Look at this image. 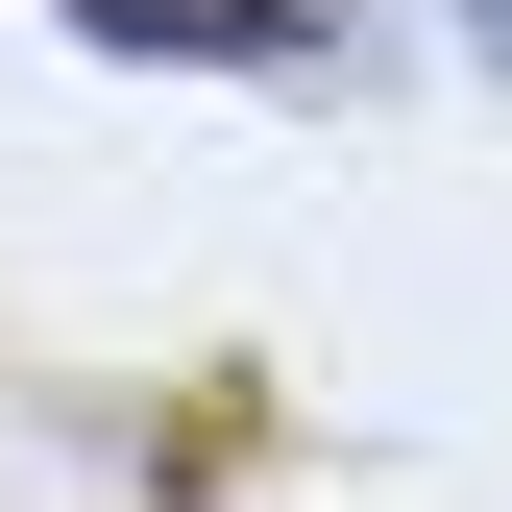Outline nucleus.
<instances>
[{"label": "nucleus", "mask_w": 512, "mask_h": 512, "mask_svg": "<svg viewBox=\"0 0 512 512\" xmlns=\"http://www.w3.org/2000/svg\"><path fill=\"white\" fill-rule=\"evenodd\" d=\"M98 49H196V74H317V49H366V0H74Z\"/></svg>", "instance_id": "f257e3e1"}, {"label": "nucleus", "mask_w": 512, "mask_h": 512, "mask_svg": "<svg viewBox=\"0 0 512 512\" xmlns=\"http://www.w3.org/2000/svg\"><path fill=\"white\" fill-rule=\"evenodd\" d=\"M464 49H488V74H512V0H464Z\"/></svg>", "instance_id": "f03ea898"}]
</instances>
